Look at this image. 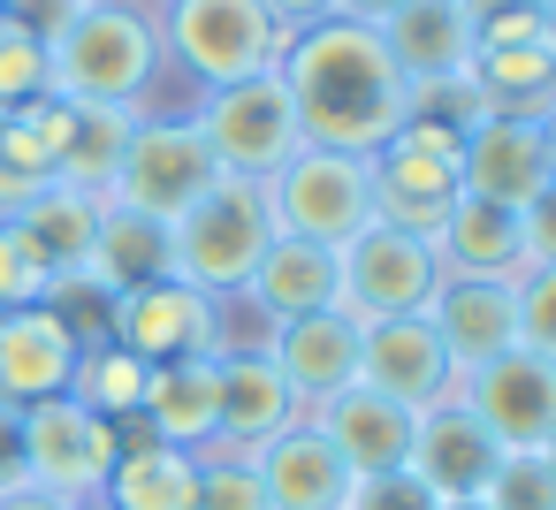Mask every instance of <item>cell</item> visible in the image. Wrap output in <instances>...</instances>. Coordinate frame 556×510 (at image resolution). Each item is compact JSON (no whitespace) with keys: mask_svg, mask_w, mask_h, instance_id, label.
Returning a JSON list of instances; mask_svg holds the SVG:
<instances>
[{"mask_svg":"<svg viewBox=\"0 0 556 510\" xmlns=\"http://www.w3.org/2000/svg\"><path fill=\"white\" fill-rule=\"evenodd\" d=\"M282 85H290L305 145H328V153H366L374 161L412 123V85H404L396 54L381 47V31L343 24V16H320V24L290 31Z\"/></svg>","mask_w":556,"mask_h":510,"instance_id":"obj_1","label":"cell"},{"mask_svg":"<svg viewBox=\"0 0 556 510\" xmlns=\"http://www.w3.org/2000/svg\"><path fill=\"white\" fill-rule=\"evenodd\" d=\"M161 69H168V47H161V9L153 0H85L77 24L47 47V92L54 100L138 107L161 85Z\"/></svg>","mask_w":556,"mask_h":510,"instance_id":"obj_2","label":"cell"},{"mask_svg":"<svg viewBox=\"0 0 556 510\" xmlns=\"http://www.w3.org/2000/svg\"><path fill=\"white\" fill-rule=\"evenodd\" d=\"M275 244V214H267V183L252 176H214L191 214L168 229V252H176V275L206 297H237L260 267V252Z\"/></svg>","mask_w":556,"mask_h":510,"instance_id":"obj_3","label":"cell"},{"mask_svg":"<svg viewBox=\"0 0 556 510\" xmlns=\"http://www.w3.org/2000/svg\"><path fill=\"white\" fill-rule=\"evenodd\" d=\"M161 47L199 92H222V85L282 69L290 31L260 0H161Z\"/></svg>","mask_w":556,"mask_h":510,"instance_id":"obj_4","label":"cell"},{"mask_svg":"<svg viewBox=\"0 0 556 510\" xmlns=\"http://www.w3.org/2000/svg\"><path fill=\"white\" fill-rule=\"evenodd\" d=\"M267 214L275 237H305V244H343L374 221V161L366 153H328V145H298L275 176H267Z\"/></svg>","mask_w":556,"mask_h":510,"instance_id":"obj_5","label":"cell"},{"mask_svg":"<svg viewBox=\"0 0 556 510\" xmlns=\"http://www.w3.org/2000/svg\"><path fill=\"white\" fill-rule=\"evenodd\" d=\"M214 176H222V168H214V153H206V138H199L191 115H138L130 145H123V161H115V183H108V206L176 229V221L191 214V199H199Z\"/></svg>","mask_w":556,"mask_h":510,"instance_id":"obj_6","label":"cell"},{"mask_svg":"<svg viewBox=\"0 0 556 510\" xmlns=\"http://www.w3.org/2000/svg\"><path fill=\"white\" fill-rule=\"evenodd\" d=\"M191 123H199V138H206L214 168H222V176H252V183H267V176L305 145L282 69L244 77V85H222V92H199Z\"/></svg>","mask_w":556,"mask_h":510,"instance_id":"obj_7","label":"cell"},{"mask_svg":"<svg viewBox=\"0 0 556 510\" xmlns=\"http://www.w3.org/2000/svg\"><path fill=\"white\" fill-rule=\"evenodd\" d=\"M434 282H442L434 244L412 237V229H396V221H381V214H374L358 237L336 244V305H343L351 320H366V328H374V320L427 313Z\"/></svg>","mask_w":556,"mask_h":510,"instance_id":"obj_8","label":"cell"},{"mask_svg":"<svg viewBox=\"0 0 556 510\" xmlns=\"http://www.w3.org/2000/svg\"><path fill=\"white\" fill-rule=\"evenodd\" d=\"M108 305V343L146 358V366H168V358H222L229 350V305L191 290L184 275H161V282H138L123 297H100Z\"/></svg>","mask_w":556,"mask_h":510,"instance_id":"obj_9","label":"cell"},{"mask_svg":"<svg viewBox=\"0 0 556 510\" xmlns=\"http://www.w3.org/2000/svg\"><path fill=\"white\" fill-rule=\"evenodd\" d=\"M450 199H457V130L412 115V123L374 153V214L434 244Z\"/></svg>","mask_w":556,"mask_h":510,"instance_id":"obj_10","label":"cell"},{"mask_svg":"<svg viewBox=\"0 0 556 510\" xmlns=\"http://www.w3.org/2000/svg\"><path fill=\"white\" fill-rule=\"evenodd\" d=\"M123 449V426L70 404V396H47V404H24V480L31 487H54V495H100L108 487V464Z\"/></svg>","mask_w":556,"mask_h":510,"instance_id":"obj_11","label":"cell"},{"mask_svg":"<svg viewBox=\"0 0 556 510\" xmlns=\"http://www.w3.org/2000/svg\"><path fill=\"white\" fill-rule=\"evenodd\" d=\"M457 404L495 434V449H541L556 426V358L495 350V358L457 373Z\"/></svg>","mask_w":556,"mask_h":510,"instance_id":"obj_12","label":"cell"},{"mask_svg":"<svg viewBox=\"0 0 556 510\" xmlns=\"http://www.w3.org/2000/svg\"><path fill=\"white\" fill-rule=\"evenodd\" d=\"M24 107H31V123H39V138H47V153H54V183H77V191L108 199L115 161H123V145H130V130H138V107L54 100V92L24 100Z\"/></svg>","mask_w":556,"mask_h":510,"instance_id":"obj_13","label":"cell"},{"mask_svg":"<svg viewBox=\"0 0 556 510\" xmlns=\"http://www.w3.org/2000/svg\"><path fill=\"white\" fill-rule=\"evenodd\" d=\"M358 381L404 411H434L457 396V358L442 350V335L427 328V313H404V320H374L366 328V350H358Z\"/></svg>","mask_w":556,"mask_h":510,"instance_id":"obj_14","label":"cell"},{"mask_svg":"<svg viewBox=\"0 0 556 510\" xmlns=\"http://www.w3.org/2000/svg\"><path fill=\"white\" fill-rule=\"evenodd\" d=\"M495 464H503V449H495V434L450 396V404H434V411H419L412 419V449H404V472L434 495V502H480L488 495V480H495Z\"/></svg>","mask_w":556,"mask_h":510,"instance_id":"obj_15","label":"cell"},{"mask_svg":"<svg viewBox=\"0 0 556 510\" xmlns=\"http://www.w3.org/2000/svg\"><path fill=\"white\" fill-rule=\"evenodd\" d=\"M100 214H108V199H92V191H77V183H47L39 199H24L9 221H0V229L24 244V259L54 282V305L77 297L85 259H92V237H100Z\"/></svg>","mask_w":556,"mask_h":510,"instance_id":"obj_16","label":"cell"},{"mask_svg":"<svg viewBox=\"0 0 556 510\" xmlns=\"http://www.w3.org/2000/svg\"><path fill=\"white\" fill-rule=\"evenodd\" d=\"M548 123L526 115H480L457 138V191L495 199V206H526L533 191H548Z\"/></svg>","mask_w":556,"mask_h":510,"instance_id":"obj_17","label":"cell"},{"mask_svg":"<svg viewBox=\"0 0 556 510\" xmlns=\"http://www.w3.org/2000/svg\"><path fill=\"white\" fill-rule=\"evenodd\" d=\"M260 350L275 358V373L290 381V396H298L305 411H320L328 396H343V388L358 381L366 320H351L343 305H328V313H305V320L267 328V343H260Z\"/></svg>","mask_w":556,"mask_h":510,"instance_id":"obj_18","label":"cell"},{"mask_svg":"<svg viewBox=\"0 0 556 510\" xmlns=\"http://www.w3.org/2000/svg\"><path fill=\"white\" fill-rule=\"evenodd\" d=\"M77 320L62 305H16L0 313V404H47V396H70V373H77Z\"/></svg>","mask_w":556,"mask_h":510,"instance_id":"obj_19","label":"cell"},{"mask_svg":"<svg viewBox=\"0 0 556 510\" xmlns=\"http://www.w3.org/2000/svg\"><path fill=\"white\" fill-rule=\"evenodd\" d=\"M427 328L442 335V350L465 373L495 350H518V297L503 275H442L427 297Z\"/></svg>","mask_w":556,"mask_h":510,"instance_id":"obj_20","label":"cell"},{"mask_svg":"<svg viewBox=\"0 0 556 510\" xmlns=\"http://www.w3.org/2000/svg\"><path fill=\"white\" fill-rule=\"evenodd\" d=\"M298 419H313L290 381L275 373L267 350H222V426H214V449H237V457H260L275 434H290Z\"/></svg>","mask_w":556,"mask_h":510,"instance_id":"obj_21","label":"cell"},{"mask_svg":"<svg viewBox=\"0 0 556 510\" xmlns=\"http://www.w3.org/2000/svg\"><path fill=\"white\" fill-rule=\"evenodd\" d=\"M222 426V358H168L146 373V404H138V434L206 457Z\"/></svg>","mask_w":556,"mask_h":510,"instance_id":"obj_22","label":"cell"},{"mask_svg":"<svg viewBox=\"0 0 556 510\" xmlns=\"http://www.w3.org/2000/svg\"><path fill=\"white\" fill-rule=\"evenodd\" d=\"M412 419H419V411L374 396L366 381H351L343 396H328V404L313 411V426H320L328 449L351 464V480H366V472H396L404 449H412Z\"/></svg>","mask_w":556,"mask_h":510,"instance_id":"obj_23","label":"cell"},{"mask_svg":"<svg viewBox=\"0 0 556 510\" xmlns=\"http://www.w3.org/2000/svg\"><path fill=\"white\" fill-rule=\"evenodd\" d=\"M267 328L282 320H305V313H328L336 305V244H305V237H275L252 267V282L237 290Z\"/></svg>","mask_w":556,"mask_h":510,"instance_id":"obj_24","label":"cell"},{"mask_svg":"<svg viewBox=\"0 0 556 510\" xmlns=\"http://www.w3.org/2000/svg\"><path fill=\"white\" fill-rule=\"evenodd\" d=\"M252 464H260L267 510H343V495H351V464L328 449V434L313 419H298L290 434H275Z\"/></svg>","mask_w":556,"mask_h":510,"instance_id":"obj_25","label":"cell"},{"mask_svg":"<svg viewBox=\"0 0 556 510\" xmlns=\"http://www.w3.org/2000/svg\"><path fill=\"white\" fill-rule=\"evenodd\" d=\"M434 259L442 275H518L526 267V237H518V206H495V199H472L457 191L442 229H434Z\"/></svg>","mask_w":556,"mask_h":510,"instance_id":"obj_26","label":"cell"},{"mask_svg":"<svg viewBox=\"0 0 556 510\" xmlns=\"http://www.w3.org/2000/svg\"><path fill=\"white\" fill-rule=\"evenodd\" d=\"M381 47L396 54L404 85H434L472 69V16L457 0H404V9L381 24Z\"/></svg>","mask_w":556,"mask_h":510,"instance_id":"obj_27","label":"cell"},{"mask_svg":"<svg viewBox=\"0 0 556 510\" xmlns=\"http://www.w3.org/2000/svg\"><path fill=\"white\" fill-rule=\"evenodd\" d=\"M115 510H199V457L191 449H168L153 434H123L115 464H108V487H100Z\"/></svg>","mask_w":556,"mask_h":510,"instance_id":"obj_28","label":"cell"},{"mask_svg":"<svg viewBox=\"0 0 556 510\" xmlns=\"http://www.w3.org/2000/svg\"><path fill=\"white\" fill-rule=\"evenodd\" d=\"M161 275H176L168 229H161V221H146V214L108 206V214H100V237H92V259H85V282H77V290H92V297H123V290H138V282H161Z\"/></svg>","mask_w":556,"mask_h":510,"instance_id":"obj_29","label":"cell"},{"mask_svg":"<svg viewBox=\"0 0 556 510\" xmlns=\"http://www.w3.org/2000/svg\"><path fill=\"white\" fill-rule=\"evenodd\" d=\"M146 358H130V350H115L108 335H85V350H77V373H70V404H85V411H100V419H138V404H146Z\"/></svg>","mask_w":556,"mask_h":510,"instance_id":"obj_30","label":"cell"},{"mask_svg":"<svg viewBox=\"0 0 556 510\" xmlns=\"http://www.w3.org/2000/svg\"><path fill=\"white\" fill-rule=\"evenodd\" d=\"M54 183V153L31 123V107H9L0 115V221H9L24 199H39Z\"/></svg>","mask_w":556,"mask_h":510,"instance_id":"obj_31","label":"cell"},{"mask_svg":"<svg viewBox=\"0 0 556 510\" xmlns=\"http://www.w3.org/2000/svg\"><path fill=\"white\" fill-rule=\"evenodd\" d=\"M480 502L488 510H556V464L541 449H503V464H495Z\"/></svg>","mask_w":556,"mask_h":510,"instance_id":"obj_32","label":"cell"},{"mask_svg":"<svg viewBox=\"0 0 556 510\" xmlns=\"http://www.w3.org/2000/svg\"><path fill=\"white\" fill-rule=\"evenodd\" d=\"M199 510H267L260 464L237 449H206L199 457Z\"/></svg>","mask_w":556,"mask_h":510,"instance_id":"obj_33","label":"cell"},{"mask_svg":"<svg viewBox=\"0 0 556 510\" xmlns=\"http://www.w3.org/2000/svg\"><path fill=\"white\" fill-rule=\"evenodd\" d=\"M47 92V47L0 9V115L9 107H24V100H39Z\"/></svg>","mask_w":556,"mask_h":510,"instance_id":"obj_34","label":"cell"},{"mask_svg":"<svg viewBox=\"0 0 556 510\" xmlns=\"http://www.w3.org/2000/svg\"><path fill=\"white\" fill-rule=\"evenodd\" d=\"M412 115L419 123H442V130H472L480 115H495L488 107V92H480V77L472 69H457V77H434V85H412Z\"/></svg>","mask_w":556,"mask_h":510,"instance_id":"obj_35","label":"cell"},{"mask_svg":"<svg viewBox=\"0 0 556 510\" xmlns=\"http://www.w3.org/2000/svg\"><path fill=\"white\" fill-rule=\"evenodd\" d=\"M510 297H518V350L556 358V267H518Z\"/></svg>","mask_w":556,"mask_h":510,"instance_id":"obj_36","label":"cell"},{"mask_svg":"<svg viewBox=\"0 0 556 510\" xmlns=\"http://www.w3.org/2000/svg\"><path fill=\"white\" fill-rule=\"evenodd\" d=\"M343 510H442V502H434V495L396 464V472H366V480H351Z\"/></svg>","mask_w":556,"mask_h":510,"instance_id":"obj_37","label":"cell"},{"mask_svg":"<svg viewBox=\"0 0 556 510\" xmlns=\"http://www.w3.org/2000/svg\"><path fill=\"white\" fill-rule=\"evenodd\" d=\"M16 305H54V282L24 259V244L0 229V313H16Z\"/></svg>","mask_w":556,"mask_h":510,"instance_id":"obj_38","label":"cell"},{"mask_svg":"<svg viewBox=\"0 0 556 510\" xmlns=\"http://www.w3.org/2000/svg\"><path fill=\"white\" fill-rule=\"evenodd\" d=\"M518 237H526V267H556V183L518 206Z\"/></svg>","mask_w":556,"mask_h":510,"instance_id":"obj_39","label":"cell"},{"mask_svg":"<svg viewBox=\"0 0 556 510\" xmlns=\"http://www.w3.org/2000/svg\"><path fill=\"white\" fill-rule=\"evenodd\" d=\"M0 9H9V16H16V24L39 39V47H54V39L77 24V9H85V0H0Z\"/></svg>","mask_w":556,"mask_h":510,"instance_id":"obj_40","label":"cell"},{"mask_svg":"<svg viewBox=\"0 0 556 510\" xmlns=\"http://www.w3.org/2000/svg\"><path fill=\"white\" fill-rule=\"evenodd\" d=\"M16 480H24V411L0 404V487H16Z\"/></svg>","mask_w":556,"mask_h":510,"instance_id":"obj_41","label":"cell"},{"mask_svg":"<svg viewBox=\"0 0 556 510\" xmlns=\"http://www.w3.org/2000/svg\"><path fill=\"white\" fill-rule=\"evenodd\" d=\"M260 9L282 24V31H305V24H320V16H336V0H260Z\"/></svg>","mask_w":556,"mask_h":510,"instance_id":"obj_42","label":"cell"},{"mask_svg":"<svg viewBox=\"0 0 556 510\" xmlns=\"http://www.w3.org/2000/svg\"><path fill=\"white\" fill-rule=\"evenodd\" d=\"M0 510H70V495H54V487H31V480H16V487H0Z\"/></svg>","mask_w":556,"mask_h":510,"instance_id":"obj_43","label":"cell"},{"mask_svg":"<svg viewBox=\"0 0 556 510\" xmlns=\"http://www.w3.org/2000/svg\"><path fill=\"white\" fill-rule=\"evenodd\" d=\"M396 9H404V0H336V16H343V24H366V31H381Z\"/></svg>","mask_w":556,"mask_h":510,"instance_id":"obj_44","label":"cell"},{"mask_svg":"<svg viewBox=\"0 0 556 510\" xmlns=\"http://www.w3.org/2000/svg\"><path fill=\"white\" fill-rule=\"evenodd\" d=\"M457 9H465L472 31H480V24H495V16H510V9H541V0H457Z\"/></svg>","mask_w":556,"mask_h":510,"instance_id":"obj_45","label":"cell"},{"mask_svg":"<svg viewBox=\"0 0 556 510\" xmlns=\"http://www.w3.org/2000/svg\"><path fill=\"white\" fill-rule=\"evenodd\" d=\"M70 510H115V502H108V495H77Z\"/></svg>","mask_w":556,"mask_h":510,"instance_id":"obj_46","label":"cell"},{"mask_svg":"<svg viewBox=\"0 0 556 510\" xmlns=\"http://www.w3.org/2000/svg\"><path fill=\"white\" fill-rule=\"evenodd\" d=\"M548 176H556V115H548Z\"/></svg>","mask_w":556,"mask_h":510,"instance_id":"obj_47","label":"cell"},{"mask_svg":"<svg viewBox=\"0 0 556 510\" xmlns=\"http://www.w3.org/2000/svg\"><path fill=\"white\" fill-rule=\"evenodd\" d=\"M541 457H548V464H556V426H548V442H541Z\"/></svg>","mask_w":556,"mask_h":510,"instance_id":"obj_48","label":"cell"},{"mask_svg":"<svg viewBox=\"0 0 556 510\" xmlns=\"http://www.w3.org/2000/svg\"><path fill=\"white\" fill-rule=\"evenodd\" d=\"M541 16H548V31H556V0H541Z\"/></svg>","mask_w":556,"mask_h":510,"instance_id":"obj_49","label":"cell"},{"mask_svg":"<svg viewBox=\"0 0 556 510\" xmlns=\"http://www.w3.org/2000/svg\"><path fill=\"white\" fill-rule=\"evenodd\" d=\"M442 510H488V502H442Z\"/></svg>","mask_w":556,"mask_h":510,"instance_id":"obj_50","label":"cell"},{"mask_svg":"<svg viewBox=\"0 0 556 510\" xmlns=\"http://www.w3.org/2000/svg\"><path fill=\"white\" fill-rule=\"evenodd\" d=\"M153 9H161V0H153Z\"/></svg>","mask_w":556,"mask_h":510,"instance_id":"obj_51","label":"cell"}]
</instances>
